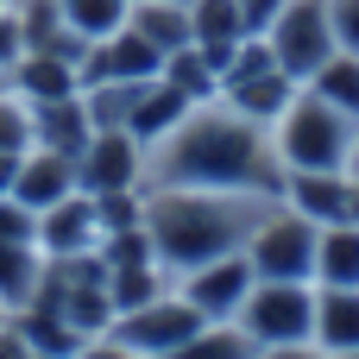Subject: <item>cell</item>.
<instances>
[{
    "instance_id": "cell-35",
    "label": "cell",
    "mask_w": 359,
    "mask_h": 359,
    "mask_svg": "<svg viewBox=\"0 0 359 359\" xmlns=\"http://www.w3.org/2000/svg\"><path fill=\"white\" fill-rule=\"evenodd\" d=\"M6 88H13V82H6V69H0V95H6Z\"/></svg>"
},
{
    "instance_id": "cell-9",
    "label": "cell",
    "mask_w": 359,
    "mask_h": 359,
    "mask_svg": "<svg viewBox=\"0 0 359 359\" xmlns=\"http://www.w3.org/2000/svg\"><path fill=\"white\" fill-rule=\"evenodd\" d=\"M252 265H246V252H227V259H215V265H196V271H183L177 278V290L202 309V322H233L240 309H246V297H252Z\"/></svg>"
},
{
    "instance_id": "cell-13",
    "label": "cell",
    "mask_w": 359,
    "mask_h": 359,
    "mask_svg": "<svg viewBox=\"0 0 359 359\" xmlns=\"http://www.w3.org/2000/svg\"><path fill=\"white\" fill-rule=\"evenodd\" d=\"M6 82H13V95H25L32 107L82 95V69H76L69 57H57V50H25V57L6 69Z\"/></svg>"
},
{
    "instance_id": "cell-19",
    "label": "cell",
    "mask_w": 359,
    "mask_h": 359,
    "mask_svg": "<svg viewBox=\"0 0 359 359\" xmlns=\"http://www.w3.org/2000/svg\"><path fill=\"white\" fill-rule=\"evenodd\" d=\"M316 284L322 290H359V227L334 221L316 240Z\"/></svg>"
},
{
    "instance_id": "cell-27",
    "label": "cell",
    "mask_w": 359,
    "mask_h": 359,
    "mask_svg": "<svg viewBox=\"0 0 359 359\" xmlns=\"http://www.w3.org/2000/svg\"><path fill=\"white\" fill-rule=\"evenodd\" d=\"M19 240H38V215L13 196H0V246H19Z\"/></svg>"
},
{
    "instance_id": "cell-1",
    "label": "cell",
    "mask_w": 359,
    "mask_h": 359,
    "mask_svg": "<svg viewBox=\"0 0 359 359\" xmlns=\"http://www.w3.org/2000/svg\"><path fill=\"white\" fill-rule=\"evenodd\" d=\"M284 158L271 145V126L233 114L221 95L189 107L177 133L145 145V189H240L284 202Z\"/></svg>"
},
{
    "instance_id": "cell-20",
    "label": "cell",
    "mask_w": 359,
    "mask_h": 359,
    "mask_svg": "<svg viewBox=\"0 0 359 359\" xmlns=\"http://www.w3.org/2000/svg\"><path fill=\"white\" fill-rule=\"evenodd\" d=\"M126 25H133V32H145L164 57H170V50H183V44H196V38H189V6H170V0H133Z\"/></svg>"
},
{
    "instance_id": "cell-7",
    "label": "cell",
    "mask_w": 359,
    "mask_h": 359,
    "mask_svg": "<svg viewBox=\"0 0 359 359\" xmlns=\"http://www.w3.org/2000/svg\"><path fill=\"white\" fill-rule=\"evenodd\" d=\"M120 347H133L139 359H170L189 334H202V309L183 297V290H164V297H151L145 309H133V316H114V328H107Z\"/></svg>"
},
{
    "instance_id": "cell-24",
    "label": "cell",
    "mask_w": 359,
    "mask_h": 359,
    "mask_svg": "<svg viewBox=\"0 0 359 359\" xmlns=\"http://www.w3.org/2000/svg\"><path fill=\"white\" fill-rule=\"evenodd\" d=\"M151 297H164V265H120V271H107V303H114V316H133V309H145Z\"/></svg>"
},
{
    "instance_id": "cell-34",
    "label": "cell",
    "mask_w": 359,
    "mask_h": 359,
    "mask_svg": "<svg viewBox=\"0 0 359 359\" xmlns=\"http://www.w3.org/2000/svg\"><path fill=\"white\" fill-rule=\"evenodd\" d=\"M347 177H359V133H353V164H347Z\"/></svg>"
},
{
    "instance_id": "cell-2",
    "label": "cell",
    "mask_w": 359,
    "mask_h": 359,
    "mask_svg": "<svg viewBox=\"0 0 359 359\" xmlns=\"http://www.w3.org/2000/svg\"><path fill=\"white\" fill-rule=\"evenodd\" d=\"M271 196H240V189H145V233L164 271H196L227 252H246L259 215Z\"/></svg>"
},
{
    "instance_id": "cell-29",
    "label": "cell",
    "mask_w": 359,
    "mask_h": 359,
    "mask_svg": "<svg viewBox=\"0 0 359 359\" xmlns=\"http://www.w3.org/2000/svg\"><path fill=\"white\" fill-rule=\"evenodd\" d=\"M19 57H25V32H19V13L6 6L0 13V69H13Z\"/></svg>"
},
{
    "instance_id": "cell-23",
    "label": "cell",
    "mask_w": 359,
    "mask_h": 359,
    "mask_svg": "<svg viewBox=\"0 0 359 359\" xmlns=\"http://www.w3.org/2000/svg\"><path fill=\"white\" fill-rule=\"evenodd\" d=\"M303 88H316L328 107H341V114H353V120H359V57H353V50H334Z\"/></svg>"
},
{
    "instance_id": "cell-11",
    "label": "cell",
    "mask_w": 359,
    "mask_h": 359,
    "mask_svg": "<svg viewBox=\"0 0 359 359\" xmlns=\"http://www.w3.org/2000/svg\"><path fill=\"white\" fill-rule=\"evenodd\" d=\"M38 252L44 259H82V252H101V215H95V196H69L57 208L38 215Z\"/></svg>"
},
{
    "instance_id": "cell-32",
    "label": "cell",
    "mask_w": 359,
    "mask_h": 359,
    "mask_svg": "<svg viewBox=\"0 0 359 359\" xmlns=\"http://www.w3.org/2000/svg\"><path fill=\"white\" fill-rule=\"evenodd\" d=\"M259 359H328L316 341H303V347H259Z\"/></svg>"
},
{
    "instance_id": "cell-38",
    "label": "cell",
    "mask_w": 359,
    "mask_h": 359,
    "mask_svg": "<svg viewBox=\"0 0 359 359\" xmlns=\"http://www.w3.org/2000/svg\"><path fill=\"white\" fill-rule=\"evenodd\" d=\"M341 359H359V353H341Z\"/></svg>"
},
{
    "instance_id": "cell-15",
    "label": "cell",
    "mask_w": 359,
    "mask_h": 359,
    "mask_svg": "<svg viewBox=\"0 0 359 359\" xmlns=\"http://www.w3.org/2000/svg\"><path fill=\"white\" fill-rule=\"evenodd\" d=\"M303 95V82L297 76H284V69H259V76H240V82H227L221 88V101L233 107V114H246V120H259V126H278L284 120V107Z\"/></svg>"
},
{
    "instance_id": "cell-21",
    "label": "cell",
    "mask_w": 359,
    "mask_h": 359,
    "mask_svg": "<svg viewBox=\"0 0 359 359\" xmlns=\"http://www.w3.org/2000/svg\"><path fill=\"white\" fill-rule=\"evenodd\" d=\"M158 76H164L170 88H183L189 101H215V95H221V69L208 63V50H202V44H183V50H170Z\"/></svg>"
},
{
    "instance_id": "cell-22",
    "label": "cell",
    "mask_w": 359,
    "mask_h": 359,
    "mask_svg": "<svg viewBox=\"0 0 359 359\" xmlns=\"http://www.w3.org/2000/svg\"><path fill=\"white\" fill-rule=\"evenodd\" d=\"M170 359H259V341L240 322H202V334H189Z\"/></svg>"
},
{
    "instance_id": "cell-31",
    "label": "cell",
    "mask_w": 359,
    "mask_h": 359,
    "mask_svg": "<svg viewBox=\"0 0 359 359\" xmlns=\"http://www.w3.org/2000/svg\"><path fill=\"white\" fill-rule=\"evenodd\" d=\"M76 359H139V353H133V347H120L114 334H95V341H82V347H76Z\"/></svg>"
},
{
    "instance_id": "cell-5",
    "label": "cell",
    "mask_w": 359,
    "mask_h": 359,
    "mask_svg": "<svg viewBox=\"0 0 359 359\" xmlns=\"http://www.w3.org/2000/svg\"><path fill=\"white\" fill-rule=\"evenodd\" d=\"M233 322L259 347H303V341H316V284H265L259 278Z\"/></svg>"
},
{
    "instance_id": "cell-28",
    "label": "cell",
    "mask_w": 359,
    "mask_h": 359,
    "mask_svg": "<svg viewBox=\"0 0 359 359\" xmlns=\"http://www.w3.org/2000/svg\"><path fill=\"white\" fill-rule=\"evenodd\" d=\"M328 25H334V44L359 57V0H328Z\"/></svg>"
},
{
    "instance_id": "cell-4",
    "label": "cell",
    "mask_w": 359,
    "mask_h": 359,
    "mask_svg": "<svg viewBox=\"0 0 359 359\" xmlns=\"http://www.w3.org/2000/svg\"><path fill=\"white\" fill-rule=\"evenodd\" d=\"M316 240H322L316 221H303L290 202H271L246 240V265L265 284H316Z\"/></svg>"
},
{
    "instance_id": "cell-36",
    "label": "cell",
    "mask_w": 359,
    "mask_h": 359,
    "mask_svg": "<svg viewBox=\"0 0 359 359\" xmlns=\"http://www.w3.org/2000/svg\"><path fill=\"white\" fill-rule=\"evenodd\" d=\"M170 6H196V0H170Z\"/></svg>"
},
{
    "instance_id": "cell-6",
    "label": "cell",
    "mask_w": 359,
    "mask_h": 359,
    "mask_svg": "<svg viewBox=\"0 0 359 359\" xmlns=\"http://www.w3.org/2000/svg\"><path fill=\"white\" fill-rule=\"evenodd\" d=\"M271 57H278V69L284 76H297V82H309L341 44H334V25H328V0H284V13L271 19Z\"/></svg>"
},
{
    "instance_id": "cell-17",
    "label": "cell",
    "mask_w": 359,
    "mask_h": 359,
    "mask_svg": "<svg viewBox=\"0 0 359 359\" xmlns=\"http://www.w3.org/2000/svg\"><path fill=\"white\" fill-rule=\"evenodd\" d=\"M316 347L328 359L359 353V290H322L316 284Z\"/></svg>"
},
{
    "instance_id": "cell-16",
    "label": "cell",
    "mask_w": 359,
    "mask_h": 359,
    "mask_svg": "<svg viewBox=\"0 0 359 359\" xmlns=\"http://www.w3.org/2000/svg\"><path fill=\"white\" fill-rule=\"evenodd\" d=\"M44 290V252L38 240H19V246H0V316H19L32 309Z\"/></svg>"
},
{
    "instance_id": "cell-8",
    "label": "cell",
    "mask_w": 359,
    "mask_h": 359,
    "mask_svg": "<svg viewBox=\"0 0 359 359\" xmlns=\"http://www.w3.org/2000/svg\"><path fill=\"white\" fill-rule=\"evenodd\" d=\"M76 189L82 196H114V189H145V145L126 126H107L82 145L76 158Z\"/></svg>"
},
{
    "instance_id": "cell-25",
    "label": "cell",
    "mask_w": 359,
    "mask_h": 359,
    "mask_svg": "<svg viewBox=\"0 0 359 359\" xmlns=\"http://www.w3.org/2000/svg\"><path fill=\"white\" fill-rule=\"evenodd\" d=\"M57 6H63V25L82 32V38H107V32H120L126 13H133V0H57Z\"/></svg>"
},
{
    "instance_id": "cell-10",
    "label": "cell",
    "mask_w": 359,
    "mask_h": 359,
    "mask_svg": "<svg viewBox=\"0 0 359 359\" xmlns=\"http://www.w3.org/2000/svg\"><path fill=\"white\" fill-rule=\"evenodd\" d=\"M158 69H164V50H158L145 32L120 25V32H107V38L88 44V57H82V88H95V82H151Z\"/></svg>"
},
{
    "instance_id": "cell-26",
    "label": "cell",
    "mask_w": 359,
    "mask_h": 359,
    "mask_svg": "<svg viewBox=\"0 0 359 359\" xmlns=\"http://www.w3.org/2000/svg\"><path fill=\"white\" fill-rule=\"evenodd\" d=\"M38 145V120H32V101L25 95H0V151H13V158H25Z\"/></svg>"
},
{
    "instance_id": "cell-18",
    "label": "cell",
    "mask_w": 359,
    "mask_h": 359,
    "mask_svg": "<svg viewBox=\"0 0 359 359\" xmlns=\"http://www.w3.org/2000/svg\"><path fill=\"white\" fill-rule=\"evenodd\" d=\"M32 120H38V145H44V151H63V158H82V145L95 139V120H88V107H82V95L32 107Z\"/></svg>"
},
{
    "instance_id": "cell-30",
    "label": "cell",
    "mask_w": 359,
    "mask_h": 359,
    "mask_svg": "<svg viewBox=\"0 0 359 359\" xmlns=\"http://www.w3.org/2000/svg\"><path fill=\"white\" fill-rule=\"evenodd\" d=\"M240 13H246V38H265L271 19L284 13V0H240Z\"/></svg>"
},
{
    "instance_id": "cell-3",
    "label": "cell",
    "mask_w": 359,
    "mask_h": 359,
    "mask_svg": "<svg viewBox=\"0 0 359 359\" xmlns=\"http://www.w3.org/2000/svg\"><path fill=\"white\" fill-rule=\"evenodd\" d=\"M353 133H359L353 114H341L316 88H303L284 107V120L271 126V145H278L284 170H347L353 164Z\"/></svg>"
},
{
    "instance_id": "cell-14",
    "label": "cell",
    "mask_w": 359,
    "mask_h": 359,
    "mask_svg": "<svg viewBox=\"0 0 359 359\" xmlns=\"http://www.w3.org/2000/svg\"><path fill=\"white\" fill-rule=\"evenodd\" d=\"M189 107H202V101H189L183 88H170L164 76H151V82H139V95H133L126 133H133L139 145H158L164 133H177V126L189 120Z\"/></svg>"
},
{
    "instance_id": "cell-33",
    "label": "cell",
    "mask_w": 359,
    "mask_h": 359,
    "mask_svg": "<svg viewBox=\"0 0 359 359\" xmlns=\"http://www.w3.org/2000/svg\"><path fill=\"white\" fill-rule=\"evenodd\" d=\"M13 177H19V158L0 151V196H13Z\"/></svg>"
},
{
    "instance_id": "cell-37",
    "label": "cell",
    "mask_w": 359,
    "mask_h": 359,
    "mask_svg": "<svg viewBox=\"0 0 359 359\" xmlns=\"http://www.w3.org/2000/svg\"><path fill=\"white\" fill-rule=\"evenodd\" d=\"M6 6H13V0H0V13H6Z\"/></svg>"
},
{
    "instance_id": "cell-12",
    "label": "cell",
    "mask_w": 359,
    "mask_h": 359,
    "mask_svg": "<svg viewBox=\"0 0 359 359\" xmlns=\"http://www.w3.org/2000/svg\"><path fill=\"white\" fill-rule=\"evenodd\" d=\"M69 196H76V158L32 145V151L19 158V177H13V202H25L32 215H44V208H57V202H69Z\"/></svg>"
}]
</instances>
